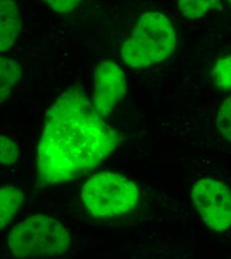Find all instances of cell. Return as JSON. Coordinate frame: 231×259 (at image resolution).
Masks as SVG:
<instances>
[{"instance_id": "6da1fadb", "label": "cell", "mask_w": 231, "mask_h": 259, "mask_svg": "<svg viewBox=\"0 0 231 259\" xmlns=\"http://www.w3.org/2000/svg\"><path fill=\"white\" fill-rule=\"evenodd\" d=\"M121 142L80 89H69L45 117L37 148V175L42 186L67 183L94 170Z\"/></svg>"}, {"instance_id": "7a4b0ae2", "label": "cell", "mask_w": 231, "mask_h": 259, "mask_svg": "<svg viewBox=\"0 0 231 259\" xmlns=\"http://www.w3.org/2000/svg\"><path fill=\"white\" fill-rule=\"evenodd\" d=\"M175 46L176 34L168 18L163 13L148 12L138 19L121 54L130 67L145 68L163 62Z\"/></svg>"}, {"instance_id": "3957f363", "label": "cell", "mask_w": 231, "mask_h": 259, "mask_svg": "<svg viewBox=\"0 0 231 259\" xmlns=\"http://www.w3.org/2000/svg\"><path fill=\"white\" fill-rule=\"evenodd\" d=\"M71 237L58 221L34 214L12 228L7 238L10 253L16 258H52L65 254Z\"/></svg>"}, {"instance_id": "277c9868", "label": "cell", "mask_w": 231, "mask_h": 259, "mask_svg": "<svg viewBox=\"0 0 231 259\" xmlns=\"http://www.w3.org/2000/svg\"><path fill=\"white\" fill-rule=\"evenodd\" d=\"M81 196L89 213L97 219H113L130 212L140 197L135 184L120 174L104 171L91 177Z\"/></svg>"}, {"instance_id": "5b68a950", "label": "cell", "mask_w": 231, "mask_h": 259, "mask_svg": "<svg viewBox=\"0 0 231 259\" xmlns=\"http://www.w3.org/2000/svg\"><path fill=\"white\" fill-rule=\"evenodd\" d=\"M192 198L204 224L215 231L231 227V190L214 179H201L192 191Z\"/></svg>"}, {"instance_id": "8992f818", "label": "cell", "mask_w": 231, "mask_h": 259, "mask_svg": "<svg viewBox=\"0 0 231 259\" xmlns=\"http://www.w3.org/2000/svg\"><path fill=\"white\" fill-rule=\"evenodd\" d=\"M127 92V81L123 70L113 61L104 60L94 71L93 104L106 119Z\"/></svg>"}, {"instance_id": "52a82bcc", "label": "cell", "mask_w": 231, "mask_h": 259, "mask_svg": "<svg viewBox=\"0 0 231 259\" xmlns=\"http://www.w3.org/2000/svg\"><path fill=\"white\" fill-rule=\"evenodd\" d=\"M21 30V18L13 0L0 1V51L3 54L13 47Z\"/></svg>"}, {"instance_id": "ba28073f", "label": "cell", "mask_w": 231, "mask_h": 259, "mask_svg": "<svg viewBox=\"0 0 231 259\" xmlns=\"http://www.w3.org/2000/svg\"><path fill=\"white\" fill-rule=\"evenodd\" d=\"M24 201L23 193L13 186H2L0 190V227H8Z\"/></svg>"}, {"instance_id": "9c48e42d", "label": "cell", "mask_w": 231, "mask_h": 259, "mask_svg": "<svg viewBox=\"0 0 231 259\" xmlns=\"http://www.w3.org/2000/svg\"><path fill=\"white\" fill-rule=\"evenodd\" d=\"M20 64L13 58L2 55L0 58V98L3 103L21 77Z\"/></svg>"}, {"instance_id": "30bf717a", "label": "cell", "mask_w": 231, "mask_h": 259, "mask_svg": "<svg viewBox=\"0 0 231 259\" xmlns=\"http://www.w3.org/2000/svg\"><path fill=\"white\" fill-rule=\"evenodd\" d=\"M181 14L189 19H198L219 5V0H177Z\"/></svg>"}, {"instance_id": "8fae6325", "label": "cell", "mask_w": 231, "mask_h": 259, "mask_svg": "<svg viewBox=\"0 0 231 259\" xmlns=\"http://www.w3.org/2000/svg\"><path fill=\"white\" fill-rule=\"evenodd\" d=\"M214 85L222 91L231 90V56L219 58L211 70Z\"/></svg>"}, {"instance_id": "7c38bea8", "label": "cell", "mask_w": 231, "mask_h": 259, "mask_svg": "<svg viewBox=\"0 0 231 259\" xmlns=\"http://www.w3.org/2000/svg\"><path fill=\"white\" fill-rule=\"evenodd\" d=\"M19 159V148L10 138L0 137V162L2 165H12Z\"/></svg>"}, {"instance_id": "4fadbf2b", "label": "cell", "mask_w": 231, "mask_h": 259, "mask_svg": "<svg viewBox=\"0 0 231 259\" xmlns=\"http://www.w3.org/2000/svg\"><path fill=\"white\" fill-rule=\"evenodd\" d=\"M216 126L220 134L231 142V96L222 103L218 110Z\"/></svg>"}, {"instance_id": "5bb4252c", "label": "cell", "mask_w": 231, "mask_h": 259, "mask_svg": "<svg viewBox=\"0 0 231 259\" xmlns=\"http://www.w3.org/2000/svg\"><path fill=\"white\" fill-rule=\"evenodd\" d=\"M54 11L60 14L72 12L81 2V0H44Z\"/></svg>"}, {"instance_id": "9a60e30c", "label": "cell", "mask_w": 231, "mask_h": 259, "mask_svg": "<svg viewBox=\"0 0 231 259\" xmlns=\"http://www.w3.org/2000/svg\"><path fill=\"white\" fill-rule=\"evenodd\" d=\"M227 1H228V2H229V3L231 4V0H227Z\"/></svg>"}]
</instances>
